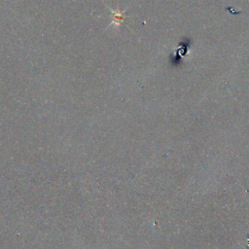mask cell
<instances>
[{
    "label": "cell",
    "mask_w": 249,
    "mask_h": 249,
    "mask_svg": "<svg viewBox=\"0 0 249 249\" xmlns=\"http://www.w3.org/2000/svg\"><path fill=\"white\" fill-rule=\"evenodd\" d=\"M110 11H111L112 22L109 24V26L115 25L116 28H119V26H120L121 23L124 21V19L125 18L126 16L124 15V12L120 11L119 9H117V10H112V9H110Z\"/></svg>",
    "instance_id": "6da1fadb"
}]
</instances>
